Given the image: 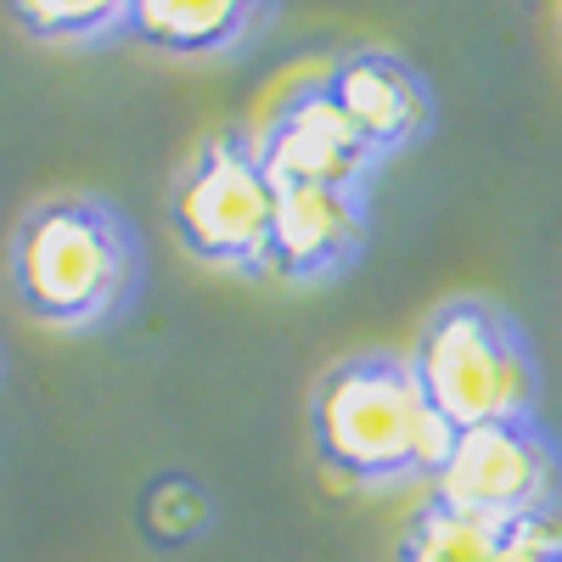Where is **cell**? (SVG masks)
<instances>
[{
  "mask_svg": "<svg viewBox=\"0 0 562 562\" xmlns=\"http://www.w3.org/2000/svg\"><path fill=\"white\" fill-rule=\"evenodd\" d=\"M315 456L355 484L434 479L456 434L434 411L405 355H355L315 383L310 400Z\"/></svg>",
  "mask_w": 562,
  "mask_h": 562,
  "instance_id": "6da1fadb",
  "label": "cell"
},
{
  "mask_svg": "<svg viewBox=\"0 0 562 562\" xmlns=\"http://www.w3.org/2000/svg\"><path fill=\"white\" fill-rule=\"evenodd\" d=\"M12 293L57 333H85L124 310L135 288V237L119 209L97 198L34 203L12 231Z\"/></svg>",
  "mask_w": 562,
  "mask_h": 562,
  "instance_id": "7a4b0ae2",
  "label": "cell"
},
{
  "mask_svg": "<svg viewBox=\"0 0 562 562\" xmlns=\"http://www.w3.org/2000/svg\"><path fill=\"white\" fill-rule=\"evenodd\" d=\"M416 378L450 434L490 428V422H529L540 378L524 333L484 299H450L428 315L416 338Z\"/></svg>",
  "mask_w": 562,
  "mask_h": 562,
  "instance_id": "3957f363",
  "label": "cell"
},
{
  "mask_svg": "<svg viewBox=\"0 0 562 562\" xmlns=\"http://www.w3.org/2000/svg\"><path fill=\"white\" fill-rule=\"evenodd\" d=\"M169 225L180 248L203 265L265 270L270 225H276V180L259 158V140H243V135L203 140L175 186Z\"/></svg>",
  "mask_w": 562,
  "mask_h": 562,
  "instance_id": "277c9868",
  "label": "cell"
},
{
  "mask_svg": "<svg viewBox=\"0 0 562 562\" xmlns=\"http://www.w3.org/2000/svg\"><path fill=\"white\" fill-rule=\"evenodd\" d=\"M434 501L467 512L490 529H529L551 524L562 495V456L529 422H490V428L456 434L445 467L428 479Z\"/></svg>",
  "mask_w": 562,
  "mask_h": 562,
  "instance_id": "5b68a950",
  "label": "cell"
},
{
  "mask_svg": "<svg viewBox=\"0 0 562 562\" xmlns=\"http://www.w3.org/2000/svg\"><path fill=\"white\" fill-rule=\"evenodd\" d=\"M259 158L276 186H360L378 153L360 140L344 108L326 97V85H310L276 113L259 140Z\"/></svg>",
  "mask_w": 562,
  "mask_h": 562,
  "instance_id": "8992f818",
  "label": "cell"
},
{
  "mask_svg": "<svg viewBox=\"0 0 562 562\" xmlns=\"http://www.w3.org/2000/svg\"><path fill=\"white\" fill-rule=\"evenodd\" d=\"M366 243L360 186H276L270 265L288 281H321L344 270Z\"/></svg>",
  "mask_w": 562,
  "mask_h": 562,
  "instance_id": "52a82bcc",
  "label": "cell"
},
{
  "mask_svg": "<svg viewBox=\"0 0 562 562\" xmlns=\"http://www.w3.org/2000/svg\"><path fill=\"white\" fill-rule=\"evenodd\" d=\"M321 85L378 158L411 147V140L428 130V113H434L428 85L416 79V68H405L389 52H355L338 68H326Z\"/></svg>",
  "mask_w": 562,
  "mask_h": 562,
  "instance_id": "ba28073f",
  "label": "cell"
},
{
  "mask_svg": "<svg viewBox=\"0 0 562 562\" xmlns=\"http://www.w3.org/2000/svg\"><path fill=\"white\" fill-rule=\"evenodd\" d=\"M270 0H135L130 34L164 57H220L243 45Z\"/></svg>",
  "mask_w": 562,
  "mask_h": 562,
  "instance_id": "9c48e42d",
  "label": "cell"
},
{
  "mask_svg": "<svg viewBox=\"0 0 562 562\" xmlns=\"http://www.w3.org/2000/svg\"><path fill=\"white\" fill-rule=\"evenodd\" d=\"M506 535L512 529H490V524L467 518V512H450L445 501L428 495V506L405 524L394 562H495Z\"/></svg>",
  "mask_w": 562,
  "mask_h": 562,
  "instance_id": "30bf717a",
  "label": "cell"
},
{
  "mask_svg": "<svg viewBox=\"0 0 562 562\" xmlns=\"http://www.w3.org/2000/svg\"><path fill=\"white\" fill-rule=\"evenodd\" d=\"M7 12L40 45H97L108 34H130L135 0H7Z\"/></svg>",
  "mask_w": 562,
  "mask_h": 562,
  "instance_id": "8fae6325",
  "label": "cell"
},
{
  "mask_svg": "<svg viewBox=\"0 0 562 562\" xmlns=\"http://www.w3.org/2000/svg\"><path fill=\"white\" fill-rule=\"evenodd\" d=\"M209 518H214L209 495L180 473H164L147 490V501H140V529H147V540H158V546H192L209 529Z\"/></svg>",
  "mask_w": 562,
  "mask_h": 562,
  "instance_id": "7c38bea8",
  "label": "cell"
},
{
  "mask_svg": "<svg viewBox=\"0 0 562 562\" xmlns=\"http://www.w3.org/2000/svg\"><path fill=\"white\" fill-rule=\"evenodd\" d=\"M551 524H529V529H512L506 535V546L495 551V562H540V551L551 546Z\"/></svg>",
  "mask_w": 562,
  "mask_h": 562,
  "instance_id": "4fadbf2b",
  "label": "cell"
},
{
  "mask_svg": "<svg viewBox=\"0 0 562 562\" xmlns=\"http://www.w3.org/2000/svg\"><path fill=\"white\" fill-rule=\"evenodd\" d=\"M540 562H562V535H551V546L540 551Z\"/></svg>",
  "mask_w": 562,
  "mask_h": 562,
  "instance_id": "5bb4252c",
  "label": "cell"
}]
</instances>
